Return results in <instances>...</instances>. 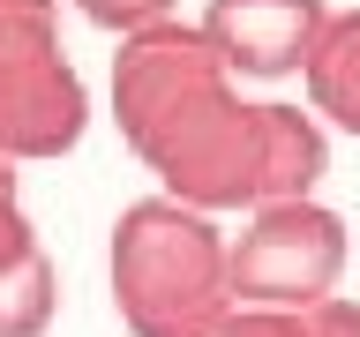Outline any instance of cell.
Instances as JSON below:
<instances>
[{
	"mask_svg": "<svg viewBox=\"0 0 360 337\" xmlns=\"http://www.w3.org/2000/svg\"><path fill=\"white\" fill-rule=\"evenodd\" d=\"M112 120L165 195L218 218L308 202L330 173V135L300 105H248L188 22H150L112 53Z\"/></svg>",
	"mask_w": 360,
	"mask_h": 337,
	"instance_id": "cell-1",
	"label": "cell"
},
{
	"mask_svg": "<svg viewBox=\"0 0 360 337\" xmlns=\"http://www.w3.org/2000/svg\"><path fill=\"white\" fill-rule=\"evenodd\" d=\"M112 308L135 337H210L233 315L225 232L173 195H143L112 218Z\"/></svg>",
	"mask_w": 360,
	"mask_h": 337,
	"instance_id": "cell-2",
	"label": "cell"
},
{
	"mask_svg": "<svg viewBox=\"0 0 360 337\" xmlns=\"http://www.w3.org/2000/svg\"><path fill=\"white\" fill-rule=\"evenodd\" d=\"M90 98L60 45L53 0H0V157L45 165L83 143Z\"/></svg>",
	"mask_w": 360,
	"mask_h": 337,
	"instance_id": "cell-3",
	"label": "cell"
},
{
	"mask_svg": "<svg viewBox=\"0 0 360 337\" xmlns=\"http://www.w3.org/2000/svg\"><path fill=\"white\" fill-rule=\"evenodd\" d=\"M345 218L330 202H263L248 210V225L225 240V285L233 308H278L300 315L315 300H330L345 277Z\"/></svg>",
	"mask_w": 360,
	"mask_h": 337,
	"instance_id": "cell-4",
	"label": "cell"
},
{
	"mask_svg": "<svg viewBox=\"0 0 360 337\" xmlns=\"http://www.w3.org/2000/svg\"><path fill=\"white\" fill-rule=\"evenodd\" d=\"M323 22H330L323 0H210L195 30L218 53L225 75L278 83V75H300V60L323 38Z\"/></svg>",
	"mask_w": 360,
	"mask_h": 337,
	"instance_id": "cell-5",
	"label": "cell"
},
{
	"mask_svg": "<svg viewBox=\"0 0 360 337\" xmlns=\"http://www.w3.org/2000/svg\"><path fill=\"white\" fill-rule=\"evenodd\" d=\"M300 83H308V112L315 120L360 135V8L323 22L315 53L300 60Z\"/></svg>",
	"mask_w": 360,
	"mask_h": 337,
	"instance_id": "cell-6",
	"label": "cell"
},
{
	"mask_svg": "<svg viewBox=\"0 0 360 337\" xmlns=\"http://www.w3.org/2000/svg\"><path fill=\"white\" fill-rule=\"evenodd\" d=\"M53 308H60V270L38 247L22 270L0 277V337H45L53 330Z\"/></svg>",
	"mask_w": 360,
	"mask_h": 337,
	"instance_id": "cell-7",
	"label": "cell"
},
{
	"mask_svg": "<svg viewBox=\"0 0 360 337\" xmlns=\"http://www.w3.org/2000/svg\"><path fill=\"white\" fill-rule=\"evenodd\" d=\"M30 255H38V232H30V218H22L15 157H0V277H8V270H22Z\"/></svg>",
	"mask_w": 360,
	"mask_h": 337,
	"instance_id": "cell-8",
	"label": "cell"
},
{
	"mask_svg": "<svg viewBox=\"0 0 360 337\" xmlns=\"http://www.w3.org/2000/svg\"><path fill=\"white\" fill-rule=\"evenodd\" d=\"M98 30L112 38H135V30H150V22H173V0H75Z\"/></svg>",
	"mask_w": 360,
	"mask_h": 337,
	"instance_id": "cell-9",
	"label": "cell"
},
{
	"mask_svg": "<svg viewBox=\"0 0 360 337\" xmlns=\"http://www.w3.org/2000/svg\"><path fill=\"white\" fill-rule=\"evenodd\" d=\"M300 337H360V300H315V308H300Z\"/></svg>",
	"mask_w": 360,
	"mask_h": 337,
	"instance_id": "cell-10",
	"label": "cell"
},
{
	"mask_svg": "<svg viewBox=\"0 0 360 337\" xmlns=\"http://www.w3.org/2000/svg\"><path fill=\"white\" fill-rule=\"evenodd\" d=\"M210 337H300V315H278V308H233Z\"/></svg>",
	"mask_w": 360,
	"mask_h": 337,
	"instance_id": "cell-11",
	"label": "cell"
}]
</instances>
